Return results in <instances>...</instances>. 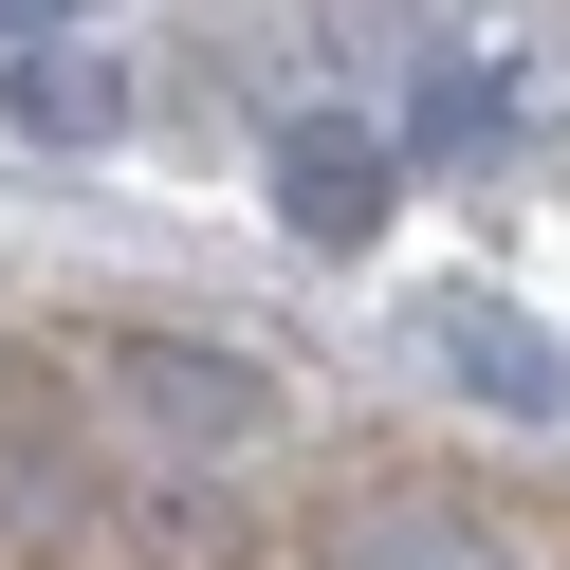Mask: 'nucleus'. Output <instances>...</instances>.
Wrapping results in <instances>:
<instances>
[{"label":"nucleus","mask_w":570,"mask_h":570,"mask_svg":"<svg viewBox=\"0 0 570 570\" xmlns=\"http://www.w3.org/2000/svg\"><path fill=\"white\" fill-rule=\"evenodd\" d=\"M111 405L148 423V442H185V460H203V442H222V460H258V442H276V368L185 350V332H129V350H111Z\"/></svg>","instance_id":"obj_1"},{"label":"nucleus","mask_w":570,"mask_h":570,"mask_svg":"<svg viewBox=\"0 0 570 570\" xmlns=\"http://www.w3.org/2000/svg\"><path fill=\"white\" fill-rule=\"evenodd\" d=\"M386 203H405V148H386L368 111H295L276 129V222H295L313 258H368Z\"/></svg>","instance_id":"obj_2"},{"label":"nucleus","mask_w":570,"mask_h":570,"mask_svg":"<svg viewBox=\"0 0 570 570\" xmlns=\"http://www.w3.org/2000/svg\"><path fill=\"white\" fill-rule=\"evenodd\" d=\"M423 350H442V386H460V405H497V423H533V442H552V423H570V350L533 332L515 295H442V313H423Z\"/></svg>","instance_id":"obj_3"},{"label":"nucleus","mask_w":570,"mask_h":570,"mask_svg":"<svg viewBox=\"0 0 570 570\" xmlns=\"http://www.w3.org/2000/svg\"><path fill=\"white\" fill-rule=\"evenodd\" d=\"M0 111H19V148H111V129H129V75H111V56H75V38H19Z\"/></svg>","instance_id":"obj_4"},{"label":"nucleus","mask_w":570,"mask_h":570,"mask_svg":"<svg viewBox=\"0 0 570 570\" xmlns=\"http://www.w3.org/2000/svg\"><path fill=\"white\" fill-rule=\"evenodd\" d=\"M313 570H533V552H515V533H479V515H442V497H368Z\"/></svg>","instance_id":"obj_5"},{"label":"nucleus","mask_w":570,"mask_h":570,"mask_svg":"<svg viewBox=\"0 0 570 570\" xmlns=\"http://www.w3.org/2000/svg\"><path fill=\"white\" fill-rule=\"evenodd\" d=\"M497 111H515V92H497L479 56H442V75H423V111H405V148H497Z\"/></svg>","instance_id":"obj_6"},{"label":"nucleus","mask_w":570,"mask_h":570,"mask_svg":"<svg viewBox=\"0 0 570 570\" xmlns=\"http://www.w3.org/2000/svg\"><path fill=\"white\" fill-rule=\"evenodd\" d=\"M56 19H92V0H0V56H19V38H56Z\"/></svg>","instance_id":"obj_7"}]
</instances>
